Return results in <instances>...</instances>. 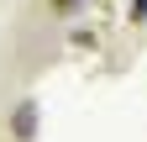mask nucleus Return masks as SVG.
Instances as JSON below:
<instances>
[{"instance_id": "obj_2", "label": "nucleus", "mask_w": 147, "mask_h": 142, "mask_svg": "<svg viewBox=\"0 0 147 142\" xmlns=\"http://www.w3.org/2000/svg\"><path fill=\"white\" fill-rule=\"evenodd\" d=\"M131 16H137V21H142V16H147V0H131Z\"/></svg>"}, {"instance_id": "obj_3", "label": "nucleus", "mask_w": 147, "mask_h": 142, "mask_svg": "<svg viewBox=\"0 0 147 142\" xmlns=\"http://www.w3.org/2000/svg\"><path fill=\"white\" fill-rule=\"evenodd\" d=\"M53 5H58V11H74V5H79V0H53Z\"/></svg>"}, {"instance_id": "obj_1", "label": "nucleus", "mask_w": 147, "mask_h": 142, "mask_svg": "<svg viewBox=\"0 0 147 142\" xmlns=\"http://www.w3.org/2000/svg\"><path fill=\"white\" fill-rule=\"evenodd\" d=\"M32 126H37V105H21L16 111V137H32Z\"/></svg>"}]
</instances>
